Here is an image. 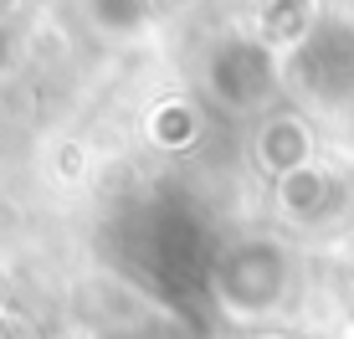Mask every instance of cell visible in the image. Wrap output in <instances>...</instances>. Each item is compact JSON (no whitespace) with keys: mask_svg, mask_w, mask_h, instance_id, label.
I'll return each instance as SVG.
<instances>
[{"mask_svg":"<svg viewBox=\"0 0 354 339\" xmlns=\"http://www.w3.org/2000/svg\"><path fill=\"white\" fill-rule=\"evenodd\" d=\"M221 293H226V304H236V309H267L283 293V262H277V252H267L262 241H252L236 257V273H221Z\"/></svg>","mask_w":354,"mask_h":339,"instance_id":"obj_3","label":"cell"},{"mask_svg":"<svg viewBox=\"0 0 354 339\" xmlns=\"http://www.w3.org/2000/svg\"><path fill=\"white\" fill-rule=\"evenodd\" d=\"M283 77V57L272 42H252V36H231L211 52L205 82L226 108H257Z\"/></svg>","mask_w":354,"mask_h":339,"instance_id":"obj_2","label":"cell"},{"mask_svg":"<svg viewBox=\"0 0 354 339\" xmlns=\"http://www.w3.org/2000/svg\"><path fill=\"white\" fill-rule=\"evenodd\" d=\"M82 6H88V16L97 26L113 31V36H129L149 21V0H82Z\"/></svg>","mask_w":354,"mask_h":339,"instance_id":"obj_5","label":"cell"},{"mask_svg":"<svg viewBox=\"0 0 354 339\" xmlns=\"http://www.w3.org/2000/svg\"><path fill=\"white\" fill-rule=\"evenodd\" d=\"M283 72L303 98L339 108L354 103V21L344 16H313L303 36L288 46Z\"/></svg>","mask_w":354,"mask_h":339,"instance_id":"obj_1","label":"cell"},{"mask_svg":"<svg viewBox=\"0 0 354 339\" xmlns=\"http://www.w3.org/2000/svg\"><path fill=\"white\" fill-rule=\"evenodd\" d=\"M262 160L272 170H298L308 160V129L298 118H267L262 129Z\"/></svg>","mask_w":354,"mask_h":339,"instance_id":"obj_4","label":"cell"}]
</instances>
